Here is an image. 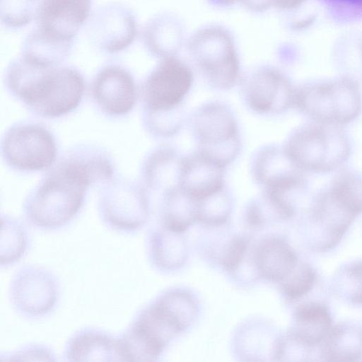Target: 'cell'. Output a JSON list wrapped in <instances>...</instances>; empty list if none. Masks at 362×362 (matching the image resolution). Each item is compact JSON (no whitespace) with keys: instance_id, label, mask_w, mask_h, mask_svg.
<instances>
[{"instance_id":"28","label":"cell","mask_w":362,"mask_h":362,"mask_svg":"<svg viewBox=\"0 0 362 362\" xmlns=\"http://www.w3.org/2000/svg\"><path fill=\"white\" fill-rule=\"evenodd\" d=\"M238 1L239 0H211L213 2L222 5H230Z\"/></svg>"},{"instance_id":"2","label":"cell","mask_w":362,"mask_h":362,"mask_svg":"<svg viewBox=\"0 0 362 362\" xmlns=\"http://www.w3.org/2000/svg\"><path fill=\"white\" fill-rule=\"evenodd\" d=\"M283 147L302 171L320 174L339 168L351 151L349 137L342 126L313 121L291 133Z\"/></svg>"},{"instance_id":"7","label":"cell","mask_w":362,"mask_h":362,"mask_svg":"<svg viewBox=\"0 0 362 362\" xmlns=\"http://www.w3.org/2000/svg\"><path fill=\"white\" fill-rule=\"evenodd\" d=\"M90 8L91 0H42L32 31L48 42L71 49L90 16Z\"/></svg>"},{"instance_id":"25","label":"cell","mask_w":362,"mask_h":362,"mask_svg":"<svg viewBox=\"0 0 362 362\" xmlns=\"http://www.w3.org/2000/svg\"><path fill=\"white\" fill-rule=\"evenodd\" d=\"M185 120L183 105L175 109L148 112V122L151 131L163 137H171L178 134Z\"/></svg>"},{"instance_id":"8","label":"cell","mask_w":362,"mask_h":362,"mask_svg":"<svg viewBox=\"0 0 362 362\" xmlns=\"http://www.w3.org/2000/svg\"><path fill=\"white\" fill-rule=\"evenodd\" d=\"M193 82L192 71L185 62L175 57L163 59L144 84V98L148 112L182 105Z\"/></svg>"},{"instance_id":"3","label":"cell","mask_w":362,"mask_h":362,"mask_svg":"<svg viewBox=\"0 0 362 362\" xmlns=\"http://www.w3.org/2000/svg\"><path fill=\"white\" fill-rule=\"evenodd\" d=\"M88 165L77 162L63 164L36 193L30 216L37 224L52 227L69 221L81 206L83 192L90 182Z\"/></svg>"},{"instance_id":"13","label":"cell","mask_w":362,"mask_h":362,"mask_svg":"<svg viewBox=\"0 0 362 362\" xmlns=\"http://www.w3.org/2000/svg\"><path fill=\"white\" fill-rule=\"evenodd\" d=\"M93 93L103 110L122 115L131 110L136 102V86L130 74L118 66H109L96 76Z\"/></svg>"},{"instance_id":"17","label":"cell","mask_w":362,"mask_h":362,"mask_svg":"<svg viewBox=\"0 0 362 362\" xmlns=\"http://www.w3.org/2000/svg\"><path fill=\"white\" fill-rule=\"evenodd\" d=\"M255 261L261 275L273 281H282L298 264L293 248L279 238L264 240L257 250Z\"/></svg>"},{"instance_id":"19","label":"cell","mask_w":362,"mask_h":362,"mask_svg":"<svg viewBox=\"0 0 362 362\" xmlns=\"http://www.w3.org/2000/svg\"><path fill=\"white\" fill-rule=\"evenodd\" d=\"M322 356L329 361H354L362 355V331L349 324L332 327L323 340Z\"/></svg>"},{"instance_id":"1","label":"cell","mask_w":362,"mask_h":362,"mask_svg":"<svg viewBox=\"0 0 362 362\" xmlns=\"http://www.w3.org/2000/svg\"><path fill=\"white\" fill-rule=\"evenodd\" d=\"M11 88L33 110L46 117L66 114L79 104L83 78L69 67L46 66L23 55L8 69Z\"/></svg>"},{"instance_id":"12","label":"cell","mask_w":362,"mask_h":362,"mask_svg":"<svg viewBox=\"0 0 362 362\" xmlns=\"http://www.w3.org/2000/svg\"><path fill=\"white\" fill-rule=\"evenodd\" d=\"M88 28L93 44L110 54L127 48L137 35V25L133 13L117 3L98 8L91 16Z\"/></svg>"},{"instance_id":"23","label":"cell","mask_w":362,"mask_h":362,"mask_svg":"<svg viewBox=\"0 0 362 362\" xmlns=\"http://www.w3.org/2000/svg\"><path fill=\"white\" fill-rule=\"evenodd\" d=\"M337 290L351 303L362 304V260L345 266L337 276Z\"/></svg>"},{"instance_id":"21","label":"cell","mask_w":362,"mask_h":362,"mask_svg":"<svg viewBox=\"0 0 362 362\" xmlns=\"http://www.w3.org/2000/svg\"><path fill=\"white\" fill-rule=\"evenodd\" d=\"M164 195L165 225L173 233H182L197 220L198 201L181 186Z\"/></svg>"},{"instance_id":"14","label":"cell","mask_w":362,"mask_h":362,"mask_svg":"<svg viewBox=\"0 0 362 362\" xmlns=\"http://www.w3.org/2000/svg\"><path fill=\"white\" fill-rule=\"evenodd\" d=\"M225 167L197 150L184 157L181 187L197 199L225 186Z\"/></svg>"},{"instance_id":"20","label":"cell","mask_w":362,"mask_h":362,"mask_svg":"<svg viewBox=\"0 0 362 362\" xmlns=\"http://www.w3.org/2000/svg\"><path fill=\"white\" fill-rule=\"evenodd\" d=\"M144 41L148 49L163 59L175 57L182 42V29L175 19L159 16L152 19L144 30Z\"/></svg>"},{"instance_id":"4","label":"cell","mask_w":362,"mask_h":362,"mask_svg":"<svg viewBox=\"0 0 362 362\" xmlns=\"http://www.w3.org/2000/svg\"><path fill=\"white\" fill-rule=\"evenodd\" d=\"M293 107L313 122L343 127L361 114V93L348 78L305 85L295 89Z\"/></svg>"},{"instance_id":"15","label":"cell","mask_w":362,"mask_h":362,"mask_svg":"<svg viewBox=\"0 0 362 362\" xmlns=\"http://www.w3.org/2000/svg\"><path fill=\"white\" fill-rule=\"evenodd\" d=\"M250 172L262 188L304 172L291 160L283 146L274 144L259 148L252 156Z\"/></svg>"},{"instance_id":"9","label":"cell","mask_w":362,"mask_h":362,"mask_svg":"<svg viewBox=\"0 0 362 362\" xmlns=\"http://www.w3.org/2000/svg\"><path fill=\"white\" fill-rule=\"evenodd\" d=\"M311 207L332 222L349 228L362 213V176L349 169L341 170Z\"/></svg>"},{"instance_id":"26","label":"cell","mask_w":362,"mask_h":362,"mask_svg":"<svg viewBox=\"0 0 362 362\" xmlns=\"http://www.w3.org/2000/svg\"><path fill=\"white\" fill-rule=\"evenodd\" d=\"M247 241L243 238L232 240L223 259V264L228 271L235 270L240 265L247 248Z\"/></svg>"},{"instance_id":"5","label":"cell","mask_w":362,"mask_h":362,"mask_svg":"<svg viewBox=\"0 0 362 362\" xmlns=\"http://www.w3.org/2000/svg\"><path fill=\"white\" fill-rule=\"evenodd\" d=\"M188 123L197 143V151L227 168L241 149L240 131L233 111L222 102L200 105Z\"/></svg>"},{"instance_id":"22","label":"cell","mask_w":362,"mask_h":362,"mask_svg":"<svg viewBox=\"0 0 362 362\" xmlns=\"http://www.w3.org/2000/svg\"><path fill=\"white\" fill-rule=\"evenodd\" d=\"M197 201V220L207 224L218 225L228 218L232 201L226 187Z\"/></svg>"},{"instance_id":"6","label":"cell","mask_w":362,"mask_h":362,"mask_svg":"<svg viewBox=\"0 0 362 362\" xmlns=\"http://www.w3.org/2000/svg\"><path fill=\"white\" fill-rule=\"evenodd\" d=\"M189 49L209 84L217 90L233 88L240 78V64L233 40L222 28L211 26L192 37Z\"/></svg>"},{"instance_id":"27","label":"cell","mask_w":362,"mask_h":362,"mask_svg":"<svg viewBox=\"0 0 362 362\" xmlns=\"http://www.w3.org/2000/svg\"><path fill=\"white\" fill-rule=\"evenodd\" d=\"M255 11H262L272 6L273 0H239Z\"/></svg>"},{"instance_id":"18","label":"cell","mask_w":362,"mask_h":362,"mask_svg":"<svg viewBox=\"0 0 362 362\" xmlns=\"http://www.w3.org/2000/svg\"><path fill=\"white\" fill-rule=\"evenodd\" d=\"M184 157L172 146L157 149L148 159L146 177L148 185L164 194L181 186Z\"/></svg>"},{"instance_id":"16","label":"cell","mask_w":362,"mask_h":362,"mask_svg":"<svg viewBox=\"0 0 362 362\" xmlns=\"http://www.w3.org/2000/svg\"><path fill=\"white\" fill-rule=\"evenodd\" d=\"M295 326L290 335L299 344L309 348L323 341L332 328L327 307L317 302H306L294 311Z\"/></svg>"},{"instance_id":"10","label":"cell","mask_w":362,"mask_h":362,"mask_svg":"<svg viewBox=\"0 0 362 362\" xmlns=\"http://www.w3.org/2000/svg\"><path fill=\"white\" fill-rule=\"evenodd\" d=\"M295 88L279 70L264 66L244 81L243 95L246 105L260 115H279L293 107Z\"/></svg>"},{"instance_id":"24","label":"cell","mask_w":362,"mask_h":362,"mask_svg":"<svg viewBox=\"0 0 362 362\" xmlns=\"http://www.w3.org/2000/svg\"><path fill=\"white\" fill-rule=\"evenodd\" d=\"M315 280V271L310 264H298L291 274L282 281V288L288 298L296 300L311 291Z\"/></svg>"},{"instance_id":"11","label":"cell","mask_w":362,"mask_h":362,"mask_svg":"<svg viewBox=\"0 0 362 362\" xmlns=\"http://www.w3.org/2000/svg\"><path fill=\"white\" fill-rule=\"evenodd\" d=\"M6 160L22 170H42L54 160L56 146L53 137L45 128L24 125L12 128L3 144Z\"/></svg>"}]
</instances>
